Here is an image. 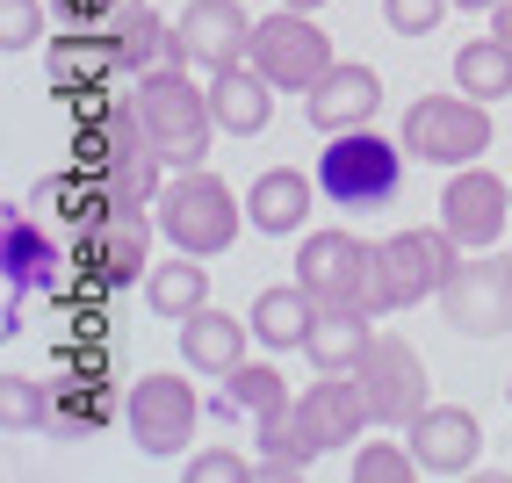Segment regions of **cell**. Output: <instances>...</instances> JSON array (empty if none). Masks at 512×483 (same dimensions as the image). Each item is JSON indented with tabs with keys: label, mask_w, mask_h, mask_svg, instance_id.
Here are the masks:
<instances>
[{
	"label": "cell",
	"mask_w": 512,
	"mask_h": 483,
	"mask_svg": "<svg viewBox=\"0 0 512 483\" xmlns=\"http://www.w3.org/2000/svg\"><path fill=\"white\" fill-rule=\"evenodd\" d=\"M0 426L8 433H51V383L8 375V383H0Z\"/></svg>",
	"instance_id": "29"
},
{
	"label": "cell",
	"mask_w": 512,
	"mask_h": 483,
	"mask_svg": "<svg viewBox=\"0 0 512 483\" xmlns=\"http://www.w3.org/2000/svg\"><path fill=\"white\" fill-rule=\"evenodd\" d=\"M455 8H469V15H491V8H498V0H455Z\"/></svg>",
	"instance_id": "35"
},
{
	"label": "cell",
	"mask_w": 512,
	"mask_h": 483,
	"mask_svg": "<svg viewBox=\"0 0 512 483\" xmlns=\"http://www.w3.org/2000/svg\"><path fill=\"white\" fill-rule=\"evenodd\" d=\"M296 282L311 289L318 303L361 310V318H390V296H383V246H368V238H354V231H311V238H303Z\"/></svg>",
	"instance_id": "3"
},
{
	"label": "cell",
	"mask_w": 512,
	"mask_h": 483,
	"mask_svg": "<svg viewBox=\"0 0 512 483\" xmlns=\"http://www.w3.org/2000/svg\"><path fill=\"white\" fill-rule=\"evenodd\" d=\"M491 29H498V37L512 44V0H498V8H491Z\"/></svg>",
	"instance_id": "34"
},
{
	"label": "cell",
	"mask_w": 512,
	"mask_h": 483,
	"mask_svg": "<svg viewBox=\"0 0 512 483\" xmlns=\"http://www.w3.org/2000/svg\"><path fill=\"white\" fill-rule=\"evenodd\" d=\"M0 267H8V289H15V296L58 282V246L37 231V217H29V210H8V217H0Z\"/></svg>",
	"instance_id": "20"
},
{
	"label": "cell",
	"mask_w": 512,
	"mask_h": 483,
	"mask_svg": "<svg viewBox=\"0 0 512 483\" xmlns=\"http://www.w3.org/2000/svg\"><path fill=\"white\" fill-rule=\"evenodd\" d=\"M29 210L51 217V224H65V231H94L116 202H109V188H101L87 166H73V174H51V181L29 188Z\"/></svg>",
	"instance_id": "22"
},
{
	"label": "cell",
	"mask_w": 512,
	"mask_h": 483,
	"mask_svg": "<svg viewBox=\"0 0 512 483\" xmlns=\"http://www.w3.org/2000/svg\"><path fill=\"white\" fill-rule=\"evenodd\" d=\"M311 195H318V181H303L296 166H267L246 188V224L267 231V238H296L303 217H311Z\"/></svg>",
	"instance_id": "19"
},
{
	"label": "cell",
	"mask_w": 512,
	"mask_h": 483,
	"mask_svg": "<svg viewBox=\"0 0 512 483\" xmlns=\"http://www.w3.org/2000/svg\"><path fill=\"white\" fill-rule=\"evenodd\" d=\"M448 8H455V0H383V22L397 29V37H433Z\"/></svg>",
	"instance_id": "32"
},
{
	"label": "cell",
	"mask_w": 512,
	"mask_h": 483,
	"mask_svg": "<svg viewBox=\"0 0 512 483\" xmlns=\"http://www.w3.org/2000/svg\"><path fill=\"white\" fill-rule=\"evenodd\" d=\"M44 44V0H0V51H29Z\"/></svg>",
	"instance_id": "30"
},
{
	"label": "cell",
	"mask_w": 512,
	"mask_h": 483,
	"mask_svg": "<svg viewBox=\"0 0 512 483\" xmlns=\"http://www.w3.org/2000/svg\"><path fill=\"white\" fill-rule=\"evenodd\" d=\"M404 152L426 166H476L491 152V101L476 94H419L404 109Z\"/></svg>",
	"instance_id": "5"
},
{
	"label": "cell",
	"mask_w": 512,
	"mask_h": 483,
	"mask_svg": "<svg viewBox=\"0 0 512 483\" xmlns=\"http://www.w3.org/2000/svg\"><path fill=\"white\" fill-rule=\"evenodd\" d=\"M123 419H130V440H138L145 455L166 462V455H181V447L195 440L202 404H195V390L181 383V375H138V383H130Z\"/></svg>",
	"instance_id": "12"
},
{
	"label": "cell",
	"mask_w": 512,
	"mask_h": 483,
	"mask_svg": "<svg viewBox=\"0 0 512 483\" xmlns=\"http://www.w3.org/2000/svg\"><path fill=\"white\" fill-rule=\"evenodd\" d=\"M455 260H462V246H455L448 224L383 238V296H390V310H412V303L440 296V282L455 274Z\"/></svg>",
	"instance_id": "11"
},
{
	"label": "cell",
	"mask_w": 512,
	"mask_h": 483,
	"mask_svg": "<svg viewBox=\"0 0 512 483\" xmlns=\"http://www.w3.org/2000/svg\"><path fill=\"white\" fill-rule=\"evenodd\" d=\"M318 195L332 202V210H390V202L404 195V137H383V130H339L325 137V152H318Z\"/></svg>",
	"instance_id": "1"
},
{
	"label": "cell",
	"mask_w": 512,
	"mask_h": 483,
	"mask_svg": "<svg viewBox=\"0 0 512 483\" xmlns=\"http://www.w3.org/2000/svg\"><path fill=\"white\" fill-rule=\"evenodd\" d=\"M282 8H303V15H318V8H325V0H282Z\"/></svg>",
	"instance_id": "36"
},
{
	"label": "cell",
	"mask_w": 512,
	"mask_h": 483,
	"mask_svg": "<svg viewBox=\"0 0 512 483\" xmlns=\"http://www.w3.org/2000/svg\"><path fill=\"white\" fill-rule=\"evenodd\" d=\"M296 411H303V426H311V440L325 447H347V440H361V426H375L368 419V404H361V383H354V368L347 375H325V383H311L296 397Z\"/></svg>",
	"instance_id": "18"
},
{
	"label": "cell",
	"mask_w": 512,
	"mask_h": 483,
	"mask_svg": "<svg viewBox=\"0 0 512 483\" xmlns=\"http://www.w3.org/2000/svg\"><path fill=\"white\" fill-rule=\"evenodd\" d=\"M412 469H419V455H412V447H390V440H375V447L354 455V476L361 483H404Z\"/></svg>",
	"instance_id": "31"
},
{
	"label": "cell",
	"mask_w": 512,
	"mask_h": 483,
	"mask_svg": "<svg viewBox=\"0 0 512 483\" xmlns=\"http://www.w3.org/2000/svg\"><path fill=\"white\" fill-rule=\"evenodd\" d=\"M152 217H159V238H166L174 253L217 260L231 238H238V195L210 174V166H181V174L159 188Z\"/></svg>",
	"instance_id": "4"
},
{
	"label": "cell",
	"mask_w": 512,
	"mask_h": 483,
	"mask_svg": "<svg viewBox=\"0 0 512 483\" xmlns=\"http://www.w3.org/2000/svg\"><path fill=\"white\" fill-rule=\"evenodd\" d=\"M109 37H116L130 73H152V65H166V51H174V22H159L152 0H123L109 15Z\"/></svg>",
	"instance_id": "25"
},
{
	"label": "cell",
	"mask_w": 512,
	"mask_h": 483,
	"mask_svg": "<svg viewBox=\"0 0 512 483\" xmlns=\"http://www.w3.org/2000/svg\"><path fill=\"white\" fill-rule=\"evenodd\" d=\"M375 101H383L375 65H332V73L303 94V116H311V130L339 137V130H361V123L375 116Z\"/></svg>",
	"instance_id": "16"
},
{
	"label": "cell",
	"mask_w": 512,
	"mask_h": 483,
	"mask_svg": "<svg viewBox=\"0 0 512 483\" xmlns=\"http://www.w3.org/2000/svg\"><path fill=\"white\" fill-rule=\"evenodd\" d=\"M253 51V22L238 0H188L181 22H174V51H166V65H210V73H224V65H238Z\"/></svg>",
	"instance_id": "13"
},
{
	"label": "cell",
	"mask_w": 512,
	"mask_h": 483,
	"mask_svg": "<svg viewBox=\"0 0 512 483\" xmlns=\"http://www.w3.org/2000/svg\"><path fill=\"white\" fill-rule=\"evenodd\" d=\"M505 404H512V383H505Z\"/></svg>",
	"instance_id": "37"
},
{
	"label": "cell",
	"mask_w": 512,
	"mask_h": 483,
	"mask_svg": "<svg viewBox=\"0 0 512 483\" xmlns=\"http://www.w3.org/2000/svg\"><path fill=\"white\" fill-rule=\"evenodd\" d=\"M130 101H138L145 137L159 145V159L174 166V174H181V166H202V159H210L217 109H210V87L188 80V65H152V73H138Z\"/></svg>",
	"instance_id": "2"
},
{
	"label": "cell",
	"mask_w": 512,
	"mask_h": 483,
	"mask_svg": "<svg viewBox=\"0 0 512 483\" xmlns=\"http://www.w3.org/2000/svg\"><path fill=\"white\" fill-rule=\"evenodd\" d=\"M152 231H159V217H145V210H109L94 231H73V267L94 289H123L152 267Z\"/></svg>",
	"instance_id": "9"
},
{
	"label": "cell",
	"mask_w": 512,
	"mask_h": 483,
	"mask_svg": "<svg viewBox=\"0 0 512 483\" xmlns=\"http://www.w3.org/2000/svg\"><path fill=\"white\" fill-rule=\"evenodd\" d=\"M404 447L419 455L426 476H462L484 455V426H476V411H462V404H426L419 419L404 426Z\"/></svg>",
	"instance_id": "15"
},
{
	"label": "cell",
	"mask_w": 512,
	"mask_h": 483,
	"mask_svg": "<svg viewBox=\"0 0 512 483\" xmlns=\"http://www.w3.org/2000/svg\"><path fill=\"white\" fill-rule=\"evenodd\" d=\"M145 296H152V310L159 318H195L202 303H210V267H202L195 253H181V260H166V267H152L145 274Z\"/></svg>",
	"instance_id": "26"
},
{
	"label": "cell",
	"mask_w": 512,
	"mask_h": 483,
	"mask_svg": "<svg viewBox=\"0 0 512 483\" xmlns=\"http://www.w3.org/2000/svg\"><path fill=\"white\" fill-rule=\"evenodd\" d=\"M44 73H51V94L65 101V109H80V101L109 94V80L130 73V65H123V51H116L109 29H73V37H51Z\"/></svg>",
	"instance_id": "14"
},
{
	"label": "cell",
	"mask_w": 512,
	"mask_h": 483,
	"mask_svg": "<svg viewBox=\"0 0 512 483\" xmlns=\"http://www.w3.org/2000/svg\"><path fill=\"white\" fill-rule=\"evenodd\" d=\"M354 383H361V404L375 426H412L426 411V361L404 347L397 332H375L368 354L354 361Z\"/></svg>",
	"instance_id": "8"
},
{
	"label": "cell",
	"mask_w": 512,
	"mask_h": 483,
	"mask_svg": "<svg viewBox=\"0 0 512 483\" xmlns=\"http://www.w3.org/2000/svg\"><path fill=\"white\" fill-rule=\"evenodd\" d=\"M275 80L260 73L253 58H238V65H224V73H210V109H217V130H231V137H260L267 130V116H275Z\"/></svg>",
	"instance_id": "17"
},
{
	"label": "cell",
	"mask_w": 512,
	"mask_h": 483,
	"mask_svg": "<svg viewBox=\"0 0 512 483\" xmlns=\"http://www.w3.org/2000/svg\"><path fill=\"white\" fill-rule=\"evenodd\" d=\"M253 339L260 347H275V354H289V347H303L311 339V325H318V296L303 289V282H282V289H260L253 296Z\"/></svg>",
	"instance_id": "23"
},
{
	"label": "cell",
	"mask_w": 512,
	"mask_h": 483,
	"mask_svg": "<svg viewBox=\"0 0 512 483\" xmlns=\"http://www.w3.org/2000/svg\"><path fill=\"white\" fill-rule=\"evenodd\" d=\"M188 476H195V483H238V476H246V455H231V447H210V455H195V462H188Z\"/></svg>",
	"instance_id": "33"
},
{
	"label": "cell",
	"mask_w": 512,
	"mask_h": 483,
	"mask_svg": "<svg viewBox=\"0 0 512 483\" xmlns=\"http://www.w3.org/2000/svg\"><path fill=\"white\" fill-rule=\"evenodd\" d=\"M440 310L469 339L512 332V253H462L455 274L440 282Z\"/></svg>",
	"instance_id": "7"
},
{
	"label": "cell",
	"mask_w": 512,
	"mask_h": 483,
	"mask_svg": "<svg viewBox=\"0 0 512 483\" xmlns=\"http://www.w3.org/2000/svg\"><path fill=\"white\" fill-rule=\"evenodd\" d=\"M440 224L455 231L462 253H491L505 238V224H512V181H498L484 159L455 166V181L440 188Z\"/></svg>",
	"instance_id": "10"
},
{
	"label": "cell",
	"mask_w": 512,
	"mask_h": 483,
	"mask_svg": "<svg viewBox=\"0 0 512 483\" xmlns=\"http://www.w3.org/2000/svg\"><path fill=\"white\" fill-rule=\"evenodd\" d=\"M253 65H260V73L267 80H275L282 94H311L325 73H332V37H325V29L311 22V15H303V8H275V15H260L253 22V51H246Z\"/></svg>",
	"instance_id": "6"
},
{
	"label": "cell",
	"mask_w": 512,
	"mask_h": 483,
	"mask_svg": "<svg viewBox=\"0 0 512 483\" xmlns=\"http://www.w3.org/2000/svg\"><path fill=\"white\" fill-rule=\"evenodd\" d=\"M455 87H462V94H476V101H498V94H512V44L498 37V29L455 51Z\"/></svg>",
	"instance_id": "28"
},
{
	"label": "cell",
	"mask_w": 512,
	"mask_h": 483,
	"mask_svg": "<svg viewBox=\"0 0 512 483\" xmlns=\"http://www.w3.org/2000/svg\"><path fill=\"white\" fill-rule=\"evenodd\" d=\"M289 404V383H282V368H267V361H238L224 375V411L231 419H275V411Z\"/></svg>",
	"instance_id": "27"
},
{
	"label": "cell",
	"mask_w": 512,
	"mask_h": 483,
	"mask_svg": "<svg viewBox=\"0 0 512 483\" xmlns=\"http://www.w3.org/2000/svg\"><path fill=\"white\" fill-rule=\"evenodd\" d=\"M375 339V318H361V310H339V303H318V325L311 339H303V354H311L318 375H347Z\"/></svg>",
	"instance_id": "24"
},
{
	"label": "cell",
	"mask_w": 512,
	"mask_h": 483,
	"mask_svg": "<svg viewBox=\"0 0 512 483\" xmlns=\"http://www.w3.org/2000/svg\"><path fill=\"white\" fill-rule=\"evenodd\" d=\"M246 332H253L246 318L202 303L195 318H181V354H188V368H202V375H231L238 361H246Z\"/></svg>",
	"instance_id": "21"
}]
</instances>
